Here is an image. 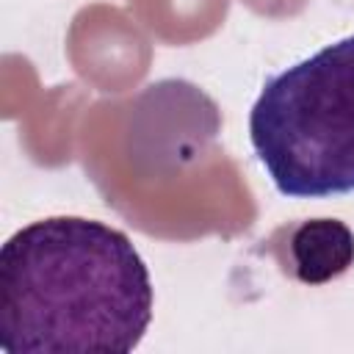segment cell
Segmentation results:
<instances>
[{
	"instance_id": "cell-1",
	"label": "cell",
	"mask_w": 354,
	"mask_h": 354,
	"mask_svg": "<svg viewBox=\"0 0 354 354\" xmlns=\"http://www.w3.org/2000/svg\"><path fill=\"white\" fill-rule=\"evenodd\" d=\"M152 279L127 232L47 216L0 249V348L133 351L152 321Z\"/></svg>"
},
{
	"instance_id": "cell-2",
	"label": "cell",
	"mask_w": 354,
	"mask_h": 354,
	"mask_svg": "<svg viewBox=\"0 0 354 354\" xmlns=\"http://www.w3.org/2000/svg\"><path fill=\"white\" fill-rule=\"evenodd\" d=\"M249 141L282 196L354 191V33L263 83Z\"/></svg>"
},
{
	"instance_id": "cell-3",
	"label": "cell",
	"mask_w": 354,
	"mask_h": 354,
	"mask_svg": "<svg viewBox=\"0 0 354 354\" xmlns=\"http://www.w3.org/2000/svg\"><path fill=\"white\" fill-rule=\"evenodd\" d=\"M290 274L304 285H324L354 266V232L340 218H307L288 235Z\"/></svg>"
}]
</instances>
